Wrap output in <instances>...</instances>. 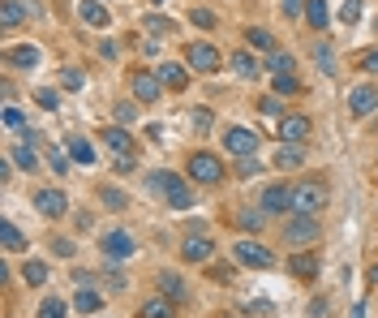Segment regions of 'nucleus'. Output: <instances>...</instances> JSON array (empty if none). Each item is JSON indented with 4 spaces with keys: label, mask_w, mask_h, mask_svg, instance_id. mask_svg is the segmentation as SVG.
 Wrapping results in <instances>:
<instances>
[{
    "label": "nucleus",
    "mask_w": 378,
    "mask_h": 318,
    "mask_svg": "<svg viewBox=\"0 0 378 318\" xmlns=\"http://www.w3.org/2000/svg\"><path fill=\"white\" fill-rule=\"evenodd\" d=\"M310 314H314V318H322V314H331V310H326V301H322V297H318V301H314V305H310Z\"/></svg>",
    "instance_id": "51"
},
{
    "label": "nucleus",
    "mask_w": 378,
    "mask_h": 318,
    "mask_svg": "<svg viewBox=\"0 0 378 318\" xmlns=\"http://www.w3.org/2000/svg\"><path fill=\"white\" fill-rule=\"evenodd\" d=\"M47 164H52V173H69V155H65V151H56V146L47 151Z\"/></svg>",
    "instance_id": "42"
},
{
    "label": "nucleus",
    "mask_w": 378,
    "mask_h": 318,
    "mask_svg": "<svg viewBox=\"0 0 378 318\" xmlns=\"http://www.w3.org/2000/svg\"><path fill=\"white\" fill-rule=\"evenodd\" d=\"M99 138H104V142L112 146V151H116V155H129V151H134V138H129V134H125V125H112V129H104V134H99Z\"/></svg>",
    "instance_id": "19"
},
{
    "label": "nucleus",
    "mask_w": 378,
    "mask_h": 318,
    "mask_svg": "<svg viewBox=\"0 0 378 318\" xmlns=\"http://www.w3.org/2000/svg\"><path fill=\"white\" fill-rule=\"evenodd\" d=\"M99 250H104L108 258H134L138 246H134V237H129V232H108L104 241H99Z\"/></svg>",
    "instance_id": "13"
},
{
    "label": "nucleus",
    "mask_w": 378,
    "mask_h": 318,
    "mask_svg": "<svg viewBox=\"0 0 378 318\" xmlns=\"http://www.w3.org/2000/svg\"><path fill=\"white\" fill-rule=\"evenodd\" d=\"M155 78H159L164 86H172V90H181V86L189 82V78H185V69H181V65H172V61H164V65L155 69Z\"/></svg>",
    "instance_id": "20"
},
{
    "label": "nucleus",
    "mask_w": 378,
    "mask_h": 318,
    "mask_svg": "<svg viewBox=\"0 0 378 318\" xmlns=\"http://www.w3.org/2000/svg\"><path fill=\"white\" fill-rule=\"evenodd\" d=\"M258 173H262V168H258V159H249V155L237 164V177H258Z\"/></svg>",
    "instance_id": "47"
},
{
    "label": "nucleus",
    "mask_w": 378,
    "mask_h": 318,
    "mask_svg": "<svg viewBox=\"0 0 378 318\" xmlns=\"http://www.w3.org/2000/svg\"><path fill=\"white\" fill-rule=\"evenodd\" d=\"M233 258L245 262V267H271V262H275L271 250L258 246V241H233Z\"/></svg>",
    "instance_id": "5"
},
{
    "label": "nucleus",
    "mask_w": 378,
    "mask_h": 318,
    "mask_svg": "<svg viewBox=\"0 0 378 318\" xmlns=\"http://www.w3.org/2000/svg\"><path fill=\"white\" fill-rule=\"evenodd\" d=\"M211 120H215V116H211L207 108H198V112H194V129H198V134H207V129H211Z\"/></svg>",
    "instance_id": "46"
},
{
    "label": "nucleus",
    "mask_w": 378,
    "mask_h": 318,
    "mask_svg": "<svg viewBox=\"0 0 378 318\" xmlns=\"http://www.w3.org/2000/svg\"><path fill=\"white\" fill-rule=\"evenodd\" d=\"M189 177H194L198 185H219V181H223V164H219V155H211V151L189 155Z\"/></svg>",
    "instance_id": "3"
},
{
    "label": "nucleus",
    "mask_w": 378,
    "mask_h": 318,
    "mask_svg": "<svg viewBox=\"0 0 378 318\" xmlns=\"http://www.w3.org/2000/svg\"><path fill=\"white\" fill-rule=\"evenodd\" d=\"M310 116H280V138L284 142H306L310 138Z\"/></svg>",
    "instance_id": "14"
},
{
    "label": "nucleus",
    "mask_w": 378,
    "mask_h": 318,
    "mask_svg": "<svg viewBox=\"0 0 378 318\" xmlns=\"http://www.w3.org/2000/svg\"><path fill=\"white\" fill-rule=\"evenodd\" d=\"M306 22L314 31H326V0H306Z\"/></svg>",
    "instance_id": "26"
},
{
    "label": "nucleus",
    "mask_w": 378,
    "mask_h": 318,
    "mask_svg": "<svg viewBox=\"0 0 378 318\" xmlns=\"http://www.w3.org/2000/svg\"><path fill=\"white\" fill-rule=\"evenodd\" d=\"M275 90H280V95H297V90H301V82L292 78V73H275Z\"/></svg>",
    "instance_id": "37"
},
{
    "label": "nucleus",
    "mask_w": 378,
    "mask_h": 318,
    "mask_svg": "<svg viewBox=\"0 0 378 318\" xmlns=\"http://www.w3.org/2000/svg\"><path fill=\"white\" fill-rule=\"evenodd\" d=\"M150 5H168V0H150Z\"/></svg>",
    "instance_id": "56"
},
{
    "label": "nucleus",
    "mask_w": 378,
    "mask_h": 318,
    "mask_svg": "<svg viewBox=\"0 0 378 318\" xmlns=\"http://www.w3.org/2000/svg\"><path fill=\"white\" fill-rule=\"evenodd\" d=\"M43 61V52L35 43H17V47H5V65H13V69H35Z\"/></svg>",
    "instance_id": "10"
},
{
    "label": "nucleus",
    "mask_w": 378,
    "mask_h": 318,
    "mask_svg": "<svg viewBox=\"0 0 378 318\" xmlns=\"http://www.w3.org/2000/svg\"><path fill=\"white\" fill-rule=\"evenodd\" d=\"M61 82H65V90H82V86H86V78H82L78 69H65V73H61Z\"/></svg>",
    "instance_id": "40"
},
{
    "label": "nucleus",
    "mask_w": 378,
    "mask_h": 318,
    "mask_svg": "<svg viewBox=\"0 0 378 318\" xmlns=\"http://www.w3.org/2000/svg\"><path fill=\"white\" fill-rule=\"evenodd\" d=\"M258 112L271 120V116H284V104L280 100H275V95H262V100H258Z\"/></svg>",
    "instance_id": "35"
},
{
    "label": "nucleus",
    "mask_w": 378,
    "mask_h": 318,
    "mask_svg": "<svg viewBox=\"0 0 378 318\" xmlns=\"http://www.w3.org/2000/svg\"><path fill=\"white\" fill-rule=\"evenodd\" d=\"M22 280H26L31 288H39V284L47 280V267H43L39 258H35V262H26V267H22Z\"/></svg>",
    "instance_id": "30"
},
{
    "label": "nucleus",
    "mask_w": 378,
    "mask_h": 318,
    "mask_svg": "<svg viewBox=\"0 0 378 318\" xmlns=\"http://www.w3.org/2000/svg\"><path fill=\"white\" fill-rule=\"evenodd\" d=\"M99 202H104L108 211H125V207H129V198H125L116 185H104V189H99Z\"/></svg>",
    "instance_id": "27"
},
{
    "label": "nucleus",
    "mask_w": 378,
    "mask_h": 318,
    "mask_svg": "<svg viewBox=\"0 0 378 318\" xmlns=\"http://www.w3.org/2000/svg\"><path fill=\"white\" fill-rule=\"evenodd\" d=\"M52 250H56L61 258H73V241H65V237H52Z\"/></svg>",
    "instance_id": "48"
},
{
    "label": "nucleus",
    "mask_w": 378,
    "mask_h": 318,
    "mask_svg": "<svg viewBox=\"0 0 378 318\" xmlns=\"http://www.w3.org/2000/svg\"><path fill=\"white\" fill-rule=\"evenodd\" d=\"M262 211H267V215L292 211V189H288V185H267V189H262Z\"/></svg>",
    "instance_id": "9"
},
{
    "label": "nucleus",
    "mask_w": 378,
    "mask_h": 318,
    "mask_svg": "<svg viewBox=\"0 0 378 318\" xmlns=\"http://www.w3.org/2000/svg\"><path fill=\"white\" fill-rule=\"evenodd\" d=\"M284 13H288V17H297V13H301V0H284Z\"/></svg>",
    "instance_id": "53"
},
{
    "label": "nucleus",
    "mask_w": 378,
    "mask_h": 318,
    "mask_svg": "<svg viewBox=\"0 0 378 318\" xmlns=\"http://www.w3.org/2000/svg\"><path fill=\"white\" fill-rule=\"evenodd\" d=\"M223 151L237 155V159L254 155L258 151V134L254 129H241V125H228V129H223Z\"/></svg>",
    "instance_id": "4"
},
{
    "label": "nucleus",
    "mask_w": 378,
    "mask_h": 318,
    "mask_svg": "<svg viewBox=\"0 0 378 318\" xmlns=\"http://www.w3.org/2000/svg\"><path fill=\"white\" fill-rule=\"evenodd\" d=\"M35 207H39L47 219H61V215L69 211V198H65L61 189H39V193H35Z\"/></svg>",
    "instance_id": "11"
},
{
    "label": "nucleus",
    "mask_w": 378,
    "mask_h": 318,
    "mask_svg": "<svg viewBox=\"0 0 378 318\" xmlns=\"http://www.w3.org/2000/svg\"><path fill=\"white\" fill-rule=\"evenodd\" d=\"M245 39L254 43V47H267V52H275V39H271L262 26H249V31H245Z\"/></svg>",
    "instance_id": "32"
},
{
    "label": "nucleus",
    "mask_w": 378,
    "mask_h": 318,
    "mask_svg": "<svg viewBox=\"0 0 378 318\" xmlns=\"http://www.w3.org/2000/svg\"><path fill=\"white\" fill-rule=\"evenodd\" d=\"M318 65H322V73H326V78H336V56H331V47H318Z\"/></svg>",
    "instance_id": "39"
},
{
    "label": "nucleus",
    "mask_w": 378,
    "mask_h": 318,
    "mask_svg": "<svg viewBox=\"0 0 378 318\" xmlns=\"http://www.w3.org/2000/svg\"><path fill=\"white\" fill-rule=\"evenodd\" d=\"M134 120H138L134 104H116V125H134Z\"/></svg>",
    "instance_id": "41"
},
{
    "label": "nucleus",
    "mask_w": 378,
    "mask_h": 318,
    "mask_svg": "<svg viewBox=\"0 0 378 318\" xmlns=\"http://www.w3.org/2000/svg\"><path fill=\"white\" fill-rule=\"evenodd\" d=\"M134 168H138L134 155H116V173H134Z\"/></svg>",
    "instance_id": "50"
},
{
    "label": "nucleus",
    "mask_w": 378,
    "mask_h": 318,
    "mask_svg": "<svg viewBox=\"0 0 378 318\" xmlns=\"http://www.w3.org/2000/svg\"><path fill=\"white\" fill-rule=\"evenodd\" d=\"M348 108H352V116H370V112H378V86H370V82L352 86Z\"/></svg>",
    "instance_id": "7"
},
{
    "label": "nucleus",
    "mask_w": 378,
    "mask_h": 318,
    "mask_svg": "<svg viewBox=\"0 0 378 318\" xmlns=\"http://www.w3.org/2000/svg\"><path fill=\"white\" fill-rule=\"evenodd\" d=\"M73 310H78V314H99V310H104V297H99L95 288H82L78 297H73Z\"/></svg>",
    "instance_id": "23"
},
{
    "label": "nucleus",
    "mask_w": 378,
    "mask_h": 318,
    "mask_svg": "<svg viewBox=\"0 0 378 318\" xmlns=\"http://www.w3.org/2000/svg\"><path fill=\"white\" fill-rule=\"evenodd\" d=\"M0 237H5V250H22V246H26V237H22V228L13 224V219H5V228H0Z\"/></svg>",
    "instance_id": "29"
},
{
    "label": "nucleus",
    "mask_w": 378,
    "mask_h": 318,
    "mask_svg": "<svg viewBox=\"0 0 378 318\" xmlns=\"http://www.w3.org/2000/svg\"><path fill=\"white\" fill-rule=\"evenodd\" d=\"M370 276H374V284H378V267H374V271H370Z\"/></svg>",
    "instance_id": "55"
},
{
    "label": "nucleus",
    "mask_w": 378,
    "mask_h": 318,
    "mask_svg": "<svg viewBox=\"0 0 378 318\" xmlns=\"http://www.w3.org/2000/svg\"><path fill=\"white\" fill-rule=\"evenodd\" d=\"M275 164H280V168H301V164H306V151H301V142H284L280 151H275Z\"/></svg>",
    "instance_id": "22"
},
{
    "label": "nucleus",
    "mask_w": 378,
    "mask_h": 318,
    "mask_svg": "<svg viewBox=\"0 0 378 318\" xmlns=\"http://www.w3.org/2000/svg\"><path fill=\"white\" fill-rule=\"evenodd\" d=\"M5 129H22V112L17 108H5Z\"/></svg>",
    "instance_id": "49"
},
{
    "label": "nucleus",
    "mask_w": 378,
    "mask_h": 318,
    "mask_svg": "<svg viewBox=\"0 0 378 318\" xmlns=\"http://www.w3.org/2000/svg\"><path fill=\"white\" fill-rule=\"evenodd\" d=\"M262 219H267V211H241L237 224H241V228H262Z\"/></svg>",
    "instance_id": "38"
},
{
    "label": "nucleus",
    "mask_w": 378,
    "mask_h": 318,
    "mask_svg": "<svg viewBox=\"0 0 378 318\" xmlns=\"http://www.w3.org/2000/svg\"><path fill=\"white\" fill-rule=\"evenodd\" d=\"M142 318H176L172 297H150V301L142 305Z\"/></svg>",
    "instance_id": "24"
},
{
    "label": "nucleus",
    "mask_w": 378,
    "mask_h": 318,
    "mask_svg": "<svg viewBox=\"0 0 378 318\" xmlns=\"http://www.w3.org/2000/svg\"><path fill=\"white\" fill-rule=\"evenodd\" d=\"M267 69H271V73H292L297 61H292L288 52H271V56H267Z\"/></svg>",
    "instance_id": "31"
},
{
    "label": "nucleus",
    "mask_w": 378,
    "mask_h": 318,
    "mask_svg": "<svg viewBox=\"0 0 378 318\" xmlns=\"http://www.w3.org/2000/svg\"><path fill=\"white\" fill-rule=\"evenodd\" d=\"M108 288H125V276H120V271H108Z\"/></svg>",
    "instance_id": "52"
},
{
    "label": "nucleus",
    "mask_w": 378,
    "mask_h": 318,
    "mask_svg": "<svg viewBox=\"0 0 378 318\" xmlns=\"http://www.w3.org/2000/svg\"><path fill=\"white\" fill-rule=\"evenodd\" d=\"M134 95H138L142 104H159L164 82L155 78V73H146V69H134Z\"/></svg>",
    "instance_id": "8"
},
{
    "label": "nucleus",
    "mask_w": 378,
    "mask_h": 318,
    "mask_svg": "<svg viewBox=\"0 0 378 318\" xmlns=\"http://www.w3.org/2000/svg\"><path fill=\"white\" fill-rule=\"evenodd\" d=\"M357 17H361V0H348V5L340 9V22H348V26H352Z\"/></svg>",
    "instance_id": "43"
},
{
    "label": "nucleus",
    "mask_w": 378,
    "mask_h": 318,
    "mask_svg": "<svg viewBox=\"0 0 378 318\" xmlns=\"http://www.w3.org/2000/svg\"><path fill=\"white\" fill-rule=\"evenodd\" d=\"M361 65H365V69H374V73H378V52H370V56H365V61H361Z\"/></svg>",
    "instance_id": "54"
},
{
    "label": "nucleus",
    "mask_w": 378,
    "mask_h": 318,
    "mask_svg": "<svg viewBox=\"0 0 378 318\" xmlns=\"http://www.w3.org/2000/svg\"><path fill=\"white\" fill-rule=\"evenodd\" d=\"M211 250H215V246H211V241H207V237H189V241H185V246H181L185 262H207V258H211Z\"/></svg>",
    "instance_id": "17"
},
{
    "label": "nucleus",
    "mask_w": 378,
    "mask_h": 318,
    "mask_svg": "<svg viewBox=\"0 0 378 318\" xmlns=\"http://www.w3.org/2000/svg\"><path fill=\"white\" fill-rule=\"evenodd\" d=\"M185 56H189V65H194L198 73H215V69H219V52H215L211 43H189Z\"/></svg>",
    "instance_id": "12"
},
{
    "label": "nucleus",
    "mask_w": 378,
    "mask_h": 318,
    "mask_svg": "<svg viewBox=\"0 0 378 318\" xmlns=\"http://www.w3.org/2000/svg\"><path fill=\"white\" fill-rule=\"evenodd\" d=\"M326 181H301V185H292V211L297 215H314V211H322L326 207Z\"/></svg>",
    "instance_id": "1"
},
{
    "label": "nucleus",
    "mask_w": 378,
    "mask_h": 318,
    "mask_svg": "<svg viewBox=\"0 0 378 318\" xmlns=\"http://www.w3.org/2000/svg\"><path fill=\"white\" fill-rule=\"evenodd\" d=\"M35 100H39V108H47V112H52V108H61V95H56V90H39Z\"/></svg>",
    "instance_id": "45"
},
{
    "label": "nucleus",
    "mask_w": 378,
    "mask_h": 318,
    "mask_svg": "<svg viewBox=\"0 0 378 318\" xmlns=\"http://www.w3.org/2000/svg\"><path fill=\"white\" fill-rule=\"evenodd\" d=\"M22 22H26V5H17V0H5V5H0V26H5V31H17Z\"/></svg>",
    "instance_id": "18"
},
{
    "label": "nucleus",
    "mask_w": 378,
    "mask_h": 318,
    "mask_svg": "<svg viewBox=\"0 0 378 318\" xmlns=\"http://www.w3.org/2000/svg\"><path fill=\"white\" fill-rule=\"evenodd\" d=\"M233 69L241 73V78H254V73H258V65H254V61H249L245 52H233Z\"/></svg>",
    "instance_id": "34"
},
{
    "label": "nucleus",
    "mask_w": 378,
    "mask_h": 318,
    "mask_svg": "<svg viewBox=\"0 0 378 318\" xmlns=\"http://www.w3.org/2000/svg\"><path fill=\"white\" fill-rule=\"evenodd\" d=\"M159 292H164V297H172V301H185V297H189L176 271H159Z\"/></svg>",
    "instance_id": "21"
},
{
    "label": "nucleus",
    "mask_w": 378,
    "mask_h": 318,
    "mask_svg": "<svg viewBox=\"0 0 378 318\" xmlns=\"http://www.w3.org/2000/svg\"><path fill=\"white\" fill-rule=\"evenodd\" d=\"M13 164L22 168V173H39V155H35V146H31V142H22L17 151H13Z\"/></svg>",
    "instance_id": "25"
},
{
    "label": "nucleus",
    "mask_w": 378,
    "mask_h": 318,
    "mask_svg": "<svg viewBox=\"0 0 378 318\" xmlns=\"http://www.w3.org/2000/svg\"><path fill=\"white\" fill-rule=\"evenodd\" d=\"M142 26H146L150 35H172V31H176V26H172V17H146Z\"/></svg>",
    "instance_id": "36"
},
{
    "label": "nucleus",
    "mask_w": 378,
    "mask_h": 318,
    "mask_svg": "<svg viewBox=\"0 0 378 318\" xmlns=\"http://www.w3.org/2000/svg\"><path fill=\"white\" fill-rule=\"evenodd\" d=\"M69 155L78 159V164H95V146L86 138H69Z\"/></svg>",
    "instance_id": "28"
},
{
    "label": "nucleus",
    "mask_w": 378,
    "mask_h": 318,
    "mask_svg": "<svg viewBox=\"0 0 378 318\" xmlns=\"http://www.w3.org/2000/svg\"><path fill=\"white\" fill-rule=\"evenodd\" d=\"M150 185H155L164 198H168L172 211H189V207H194V193L185 189V181L176 177V173H155V177H150Z\"/></svg>",
    "instance_id": "2"
},
{
    "label": "nucleus",
    "mask_w": 378,
    "mask_h": 318,
    "mask_svg": "<svg viewBox=\"0 0 378 318\" xmlns=\"http://www.w3.org/2000/svg\"><path fill=\"white\" fill-rule=\"evenodd\" d=\"M65 314H69V305H65L61 297H52V301L39 305V318H65Z\"/></svg>",
    "instance_id": "33"
},
{
    "label": "nucleus",
    "mask_w": 378,
    "mask_h": 318,
    "mask_svg": "<svg viewBox=\"0 0 378 318\" xmlns=\"http://www.w3.org/2000/svg\"><path fill=\"white\" fill-rule=\"evenodd\" d=\"M284 241H292L297 250H301V246H314V241H318V224H314L310 215H297L292 224L284 228Z\"/></svg>",
    "instance_id": "6"
},
{
    "label": "nucleus",
    "mask_w": 378,
    "mask_h": 318,
    "mask_svg": "<svg viewBox=\"0 0 378 318\" xmlns=\"http://www.w3.org/2000/svg\"><path fill=\"white\" fill-rule=\"evenodd\" d=\"M78 13H82V22H86V26H95V31H108V9L104 5H99V0H82V5H78Z\"/></svg>",
    "instance_id": "15"
},
{
    "label": "nucleus",
    "mask_w": 378,
    "mask_h": 318,
    "mask_svg": "<svg viewBox=\"0 0 378 318\" xmlns=\"http://www.w3.org/2000/svg\"><path fill=\"white\" fill-rule=\"evenodd\" d=\"M189 22H194V26H207V31H211V26H215V13H211V9H194Z\"/></svg>",
    "instance_id": "44"
},
{
    "label": "nucleus",
    "mask_w": 378,
    "mask_h": 318,
    "mask_svg": "<svg viewBox=\"0 0 378 318\" xmlns=\"http://www.w3.org/2000/svg\"><path fill=\"white\" fill-rule=\"evenodd\" d=\"M288 271H292L297 280H314V276H318V258H314V254H292V258H288Z\"/></svg>",
    "instance_id": "16"
}]
</instances>
